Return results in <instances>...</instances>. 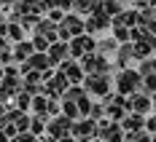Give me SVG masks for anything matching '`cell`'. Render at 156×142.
Masks as SVG:
<instances>
[{"instance_id":"cell-2","label":"cell","mask_w":156,"mask_h":142,"mask_svg":"<svg viewBox=\"0 0 156 142\" xmlns=\"http://www.w3.org/2000/svg\"><path fill=\"white\" fill-rule=\"evenodd\" d=\"M81 30H83L81 19L67 16V19H65V24H62V38H67V35H81Z\"/></svg>"},{"instance_id":"cell-1","label":"cell","mask_w":156,"mask_h":142,"mask_svg":"<svg viewBox=\"0 0 156 142\" xmlns=\"http://www.w3.org/2000/svg\"><path fill=\"white\" fill-rule=\"evenodd\" d=\"M137 80H140V75H137V73L124 70V75L119 78V89H121L124 94H129V91H135V89H137Z\"/></svg>"},{"instance_id":"cell-9","label":"cell","mask_w":156,"mask_h":142,"mask_svg":"<svg viewBox=\"0 0 156 142\" xmlns=\"http://www.w3.org/2000/svg\"><path fill=\"white\" fill-rule=\"evenodd\" d=\"M140 123H143V115H135V118L124 121V129H140Z\"/></svg>"},{"instance_id":"cell-4","label":"cell","mask_w":156,"mask_h":142,"mask_svg":"<svg viewBox=\"0 0 156 142\" xmlns=\"http://www.w3.org/2000/svg\"><path fill=\"white\" fill-rule=\"evenodd\" d=\"M129 107L135 110V115H143V113H148V107H151V99L148 96H135L129 102Z\"/></svg>"},{"instance_id":"cell-13","label":"cell","mask_w":156,"mask_h":142,"mask_svg":"<svg viewBox=\"0 0 156 142\" xmlns=\"http://www.w3.org/2000/svg\"><path fill=\"white\" fill-rule=\"evenodd\" d=\"M94 142H97V140H94Z\"/></svg>"},{"instance_id":"cell-12","label":"cell","mask_w":156,"mask_h":142,"mask_svg":"<svg viewBox=\"0 0 156 142\" xmlns=\"http://www.w3.org/2000/svg\"><path fill=\"white\" fill-rule=\"evenodd\" d=\"M0 48H3V40H0Z\"/></svg>"},{"instance_id":"cell-8","label":"cell","mask_w":156,"mask_h":142,"mask_svg":"<svg viewBox=\"0 0 156 142\" xmlns=\"http://www.w3.org/2000/svg\"><path fill=\"white\" fill-rule=\"evenodd\" d=\"M86 86H89L92 91H97V94L108 91V80H105V78H89V80H86Z\"/></svg>"},{"instance_id":"cell-11","label":"cell","mask_w":156,"mask_h":142,"mask_svg":"<svg viewBox=\"0 0 156 142\" xmlns=\"http://www.w3.org/2000/svg\"><path fill=\"white\" fill-rule=\"evenodd\" d=\"M116 38H119V40H126V38H129L126 27H119V30H116Z\"/></svg>"},{"instance_id":"cell-6","label":"cell","mask_w":156,"mask_h":142,"mask_svg":"<svg viewBox=\"0 0 156 142\" xmlns=\"http://www.w3.org/2000/svg\"><path fill=\"white\" fill-rule=\"evenodd\" d=\"M48 129H51V137H62L65 129H70V118H59V121H54Z\"/></svg>"},{"instance_id":"cell-5","label":"cell","mask_w":156,"mask_h":142,"mask_svg":"<svg viewBox=\"0 0 156 142\" xmlns=\"http://www.w3.org/2000/svg\"><path fill=\"white\" fill-rule=\"evenodd\" d=\"M100 134L105 137V142H121V137H124L119 126H102V129H100Z\"/></svg>"},{"instance_id":"cell-7","label":"cell","mask_w":156,"mask_h":142,"mask_svg":"<svg viewBox=\"0 0 156 142\" xmlns=\"http://www.w3.org/2000/svg\"><path fill=\"white\" fill-rule=\"evenodd\" d=\"M73 131H76V137H81V140H89V134H94V123L83 121V123H78Z\"/></svg>"},{"instance_id":"cell-10","label":"cell","mask_w":156,"mask_h":142,"mask_svg":"<svg viewBox=\"0 0 156 142\" xmlns=\"http://www.w3.org/2000/svg\"><path fill=\"white\" fill-rule=\"evenodd\" d=\"M97 0H78V11H94Z\"/></svg>"},{"instance_id":"cell-3","label":"cell","mask_w":156,"mask_h":142,"mask_svg":"<svg viewBox=\"0 0 156 142\" xmlns=\"http://www.w3.org/2000/svg\"><path fill=\"white\" fill-rule=\"evenodd\" d=\"M92 48H94V43L89 40V38H76V40H73V54H76V56H83V54H89Z\"/></svg>"}]
</instances>
